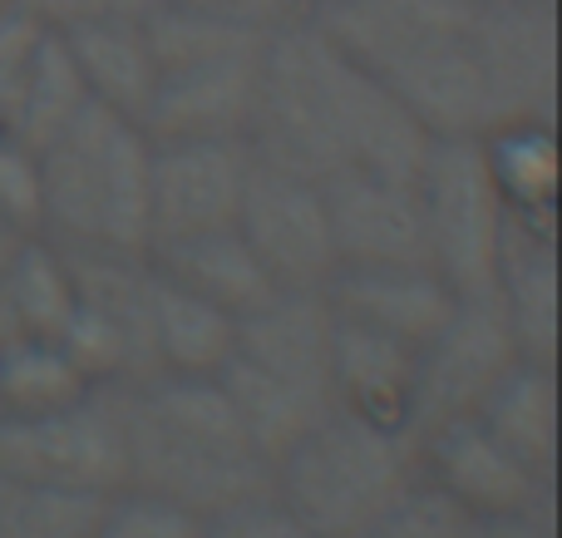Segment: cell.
<instances>
[{
  "mask_svg": "<svg viewBox=\"0 0 562 538\" xmlns=\"http://www.w3.org/2000/svg\"><path fill=\"white\" fill-rule=\"evenodd\" d=\"M247 144L262 164L336 183L350 173L419 178L429 134L311 15L267 35Z\"/></svg>",
  "mask_w": 562,
  "mask_h": 538,
  "instance_id": "obj_1",
  "label": "cell"
},
{
  "mask_svg": "<svg viewBox=\"0 0 562 538\" xmlns=\"http://www.w3.org/2000/svg\"><path fill=\"white\" fill-rule=\"evenodd\" d=\"M419 464L429 484H439L464 514H533L548 494V474L494 440L479 415L445 421L419 435Z\"/></svg>",
  "mask_w": 562,
  "mask_h": 538,
  "instance_id": "obj_12",
  "label": "cell"
},
{
  "mask_svg": "<svg viewBox=\"0 0 562 538\" xmlns=\"http://www.w3.org/2000/svg\"><path fill=\"white\" fill-rule=\"evenodd\" d=\"M75 312L65 253L45 237H20V247L0 267V346L59 341Z\"/></svg>",
  "mask_w": 562,
  "mask_h": 538,
  "instance_id": "obj_20",
  "label": "cell"
},
{
  "mask_svg": "<svg viewBox=\"0 0 562 538\" xmlns=\"http://www.w3.org/2000/svg\"><path fill=\"white\" fill-rule=\"evenodd\" d=\"M164 0H25L30 15H40L49 30L89 25V20H148Z\"/></svg>",
  "mask_w": 562,
  "mask_h": 538,
  "instance_id": "obj_32",
  "label": "cell"
},
{
  "mask_svg": "<svg viewBox=\"0 0 562 538\" xmlns=\"http://www.w3.org/2000/svg\"><path fill=\"white\" fill-rule=\"evenodd\" d=\"M459 538H538L533 514H469Z\"/></svg>",
  "mask_w": 562,
  "mask_h": 538,
  "instance_id": "obj_34",
  "label": "cell"
},
{
  "mask_svg": "<svg viewBox=\"0 0 562 538\" xmlns=\"http://www.w3.org/2000/svg\"><path fill=\"white\" fill-rule=\"evenodd\" d=\"M5 5H15V0H0V10H5Z\"/></svg>",
  "mask_w": 562,
  "mask_h": 538,
  "instance_id": "obj_37",
  "label": "cell"
},
{
  "mask_svg": "<svg viewBox=\"0 0 562 538\" xmlns=\"http://www.w3.org/2000/svg\"><path fill=\"white\" fill-rule=\"evenodd\" d=\"M498 312L518 341V356L553 366L558 351V257H553V213H518L508 208L504 253H498Z\"/></svg>",
  "mask_w": 562,
  "mask_h": 538,
  "instance_id": "obj_15",
  "label": "cell"
},
{
  "mask_svg": "<svg viewBox=\"0 0 562 538\" xmlns=\"http://www.w3.org/2000/svg\"><path fill=\"white\" fill-rule=\"evenodd\" d=\"M340 267H435L415 178L350 173L321 183Z\"/></svg>",
  "mask_w": 562,
  "mask_h": 538,
  "instance_id": "obj_13",
  "label": "cell"
},
{
  "mask_svg": "<svg viewBox=\"0 0 562 538\" xmlns=\"http://www.w3.org/2000/svg\"><path fill=\"white\" fill-rule=\"evenodd\" d=\"M217 385L227 391V401H233L247 440L257 445V455H262L272 470H277L281 455L301 440V435L316 430V425L336 411L326 395L301 391V385L281 381V376H272V371H262V366H252L247 356H237V351L227 356V366L217 371Z\"/></svg>",
  "mask_w": 562,
  "mask_h": 538,
  "instance_id": "obj_22",
  "label": "cell"
},
{
  "mask_svg": "<svg viewBox=\"0 0 562 538\" xmlns=\"http://www.w3.org/2000/svg\"><path fill=\"white\" fill-rule=\"evenodd\" d=\"M415 361H419L415 346L336 316V341H330V395H336L340 411H356V415H366V421L409 430Z\"/></svg>",
  "mask_w": 562,
  "mask_h": 538,
  "instance_id": "obj_17",
  "label": "cell"
},
{
  "mask_svg": "<svg viewBox=\"0 0 562 538\" xmlns=\"http://www.w3.org/2000/svg\"><path fill=\"white\" fill-rule=\"evenodd\" d=\"M415 188L435 272L454 287V296H494L508 203L488 168L484 138H429Z\"/></svg>",
  "mask_w": 562,
  "mask_h": 538,
  "instance_id": "obj_7",
  "label": "cell"
},
{
  "mask_svg": "<svg viewBox=\"0 0 562 538\" xmlns=\"http://www.w3.org/2000/svg\"><path fill=\"white\" fill-rule=\"evenodd\" d=\"M85 104H89L85 75H79L69 45L59 40V30L45 25L40 45L30 49L20 75L10 79V89L0 94V134L20 138L25 148L40 154Z\"/></svg>",
  "mask_w": 562,
  "mask_h": 538,
  "instance_id": "obj_19",
  "label": "cell"
},
{
  "mask_svg": "<svg viewBox=\"0 0 562 538\" xmlns=\"http://www.w3.org/2000/svg\"><path fill=\"white\" fill-rule=\"evenodd\" d=\"M148 262H154L168 282L188 287V292H198L203 302L223 306V312H233V316L257 312V306H267L277 296V282L267 277V267L257 262V253L243 243L237 227L148 247Z\"/></svg>",
  "mask_w": 562,
  "mask_h": 538,
  "instance_id": "obj_18",
  "label": "cell"
},
{
  "mask_svg": "<svg viewBox=\"0 0 562 538\" xmlns=\"http://www.w3.org/2000/svg\"><path fill=\"white\" fill-rule=\"evenodd\" d=\"M514 361L524 356L498 312V296H459L445 332L429 346H419L415 391H409V435L419 440L435 425L474 415Z\"/></svg>",
  "mask_w": 562,
  "mask_h": 538,
  "instance_id": "obj_10",
  "label": "cell"
},
{
  "mask_svg": "<svg viewBox=\"0 0 562 538\" xmlns=\"http://www.w3.org/2000/svg\"><path fill=\"white\" fill-rule=\"evenodd\" d=\"M154 346L158 376H217L237 346V316L154 267Z\"/></svg>",
  "mask_w": 562,
  "mask_h": 538,
  "instance_id": "obj_23",
  "label": "cell"
},
{
  "mask_svg": "<svg viewBox=\"0 0 562 538\" xmlns=\"http://www.w3.org/2000/svg\"><path fill=\"white\" fill-rule=\"evenodd\" d=\"M484 5L488 0H326L306 15L370 69L429 138H484L494 134Z\"/></svg>",
  "mask_w": 562,
  "mask_h": 538,
  "instance_id": "obj_2",
  "label": "cell"
},
{
  "mask_svg": "<svg viewBox=\"0 0 562 538\" xmlns=\"http://www.w3.org/2000/svg\"><path fill=\"white\" fill-rule=\"evenodd\" d=\"M109 494L0 480V538H99Z\"/></svg>",
  "mask_w": 562,
  "mask_h": 538,
  "instance_id": "obj_25",
  "label": "cell"
},
{
  "mask_svg": "<svg viewBox=\"0 0 562 538\" xmlns=\"http://www.w3.org/2000/svg\"><path fill=\"white\" fill-rule=\"evenodd\" d=\"M59 40L75 55L89 99L144 124L148 94H154V49H148L144 20H89V25L59 30Z\"/></svg>",
  "mask_w": 562,
  "mask_h": 538,
  "instance_id": "obj_21",
  "label": "cell"
},
{
  "mask_svg": "<svg viewBox=\"0 0 562 538\" xmlns=\"http://www.w3.org/2000/svg\"><path fill=\"white\" fill-rule=\"evenodd\" d=\"M154 49V94L144 134L154 138H247L272 30L164 0L144 20Z\"/></svg>",
  "mask_w": 562,
  "mask_h": 538,
  "instance_id": "obj_5",
  "label": "cell"
},
{
  "mask_svg": "<svg viewBox=\"0 0 562 538\" xmlns=\"http://www.w3.org/2000/svg\"><path fill=\"white\" fill-rule=\"evenodd\" d=\"M464 524H469V514L439 484L419 480L395 509L380 514L360 538H459Z\"/></svg>",
  "mask_w": 562,
  "mask_h": 538,
  "instance_id": "obj_30",
  "label": "cell"
},
{
  "mask_svg": "<svg viewBox=\"0 0 562 538\" xmlns=\"http://www.w3.org/2000/svg\"><path fill=\"white\" fill-rule=\"evenodd\" d=\"M193 10H207V15H227V20H243V25L257 30H277L286 20L306 15V0H183Z\"/></svg>",
  "mask_w": 562,
  "mask_h": 538,
  "instance_id": "obj_33",
  "label": "cell"
},
{
  "mask_svg": "<svg viewBox=\"0 0 562 538\" xmlns=\"http://www.w3.org/2000/svg\"><path fill=\"white\" fill-rule=\"evenodd\" d=\"M484 154L508 208H518V213H553V193H558L553 124L494 128V134H484Z\"/></svg>",
  "mask_w": 562,
  "mask_h": 538,
  "instance_id": "obj_26",
  "label": "cell"
},
{
  "mask_svg": "<svg viewBox=\"0 0 562 538\" xmlns=\"http://www.w3.org/2000/svg\"><path fill=\"white\" fill-rule=\"evenodd\" d=\"M94 385L69 366L55 341L0 346V415H40L79 401Z\"/></svg>",
  "mask_w": 562,
  "mask_h": 538,
  "instance_id": "obj_27",
  "label": "cell"
},
{
  "mask_svg": "<svg viewBox=\"0 0 562 538\" xmlns=\"http://www.w3.org/2000/svg\"><path fill=\"white\" fill-rule=\"evenodd\" d=\"M415 484V435L340 405L277 460V500L316 538H360Z\"/></svg>",
  "mask_w": 562,
  "mask_h": 538,
  "instance_id": "obj_6",
  "label": "cell"
},
{
  "mask_svg": "<svg viewBox=\"0 0 562 538\" xmlns=\"http://www.w3.org/2000/svg\"><path fill=\"white\" fill-rule=\"evenodd\" d=\"M0 223L20 237H45V188L40 154L20 138L0 134Z\"/></svg>",
  "mask_w": 562,
  "mask_h": 538,
  "instance_id": "obj_29",
  "label": "cell"
},
{
  "mask_svg": "<svg viewBox=\"0 0 562 538\" xmlns=\"http://www.w3.org/2000/svg\"><path fill=\"white\" fill-rule=\"evenodd\" d=\"M336 316L385 332L405 346H429L454 316L459 296L435 267H340L326 287Z\"/></svg>",
  "mask_w": 562,
  "mask_h": 538,
  "instance_id": "obj_14",
  "label": "cell"
},
{
  "mask_svg": "<svg viewBox=\"0 0 562 538\" xmlns=\"http://www.w3.org/2000/svg\"><path fill=\"white\" fill-rule=\"evenodd\" d=\"M154 138L128 114L89 99L45 148V233L65 253H148Z\"/></svg>",
  "mask_w": 562,
  "mask_h": 538,
  "instance_id": "obj_4",
  "label": "cell"
},
{
  "mask_svg": "<svg viewBox=\"0 0 562 538\" xmlns=\"http://www.w3.org/2000/svg\"><path fill=\"white\" fill-rule=\"evenodd\" d=\"M0 480L59 490H128L124 385H94L40 415H0Z\"/></svg>",
  "mask_w": 562,
  "mask_h": 538,
  "instance_id": "obj_8",
  "label": "cell"
},
{
  "mask_svg": "<svg viewBox=\"0 0 562 538\" xmlns=\"http://www.w3.org/2000/svg\"><path fill=\"white\" fill-rule=\"evenodd\" d=\"M247 168V138H158L148 164V247L237 227Z\"/></svg>",
  "mask_w": 562,
  "mask_h": 538,
  "instance_id": "obj_11",
  "label": "cell"
},
{
  "mask_svg": "<svg viewBox=\"0 0 562 538\" xmlns=\"http://www.w3.org/2000/svg\"><path fill=\"white\" fill-rule=\"evenodd\" d=\"M15 247H20V233H10V227L0 223V267H5V257L15 253Z\"/></svg>",
  "mask_w": 562,
  "mask_h": 538,
  "instance_id": "obj_35",
  "label": "cell"
},
{
  "mask_svg": "<svg viewBox=\"0 0 562 538\" xmlns=\"http://www.w3.org/2000/svg\"><path fill=\"white\" fill-rule=\"evenodd\" d=\"M316 5H326V0H306V10H316Z\"/></svg>",
  "mask_w": 562,
  "mask_h": 538,
  "instance_id": "obj_36",
  "label": "cell"
},
{
  "mask_svg": "<svg viewBox=\"0 0 562 538\" xmlns=\"http://www.w3.org/2000/svg\"><path fill=\"white\" fill-rule=\"evenodd\" d=\"M203 538H316L277 494L243 500L233 509H217L203 519Z\"/></svg>",
  "mask_w": 562,
  "mask_h": 538,
  "instance_id": "obj_31",
  "label": "cell"
},
{
  "mask_svg": "<svg viewBox=\"0 0 562 538\" xmlns=\"http://www.w3.org/2000/svg\"><path fill=\"white\" fill-rule=\"evenodd\" d=\"M330 341H336V312H330L326 292H277L267 306L237 316L233 351L336 405V395H330Z\"/></svg>",
  "mask_w": 562,
  "mask_h": 538,
  "instance_id": "obj_16",
  "label": "cell"
},
{
  "mask_svg": "<svg viewBox=\"0 0 562 538\" xmlns=\"http://www.w3.org/2000/svg\"><path fill=\"white\" fill-rule=\"evenodd\" d=\"M128 490L173 500L198 519L277 494V470L257 455L217 376H154L124 385Z\"/></svg>",
  "mask_w": 562,
  "mask_h": 538,
  "instance_id": "obj_3",
  "label": "cell"
},
{
  "mask_svg": "<svg viewBox=\"0 0 562 538\" xmlns=\"http://www.w3.org/2000/svg\"><path fill=\"white\" fill-rule=\"evenodd\" d=\"M479 425L494 440H504L524 464L538 474H553V450H558V381L553 366L538 361H514L498 385L479 405Z\"/></svg>",
  "mask_w": 562,
  "mask_h": 538,
  "instance_id": "obj_24",
  "label": "cell"
},
{
  "mask_svg": "<svg viewBox=\"0 0 562 538\" xmlns=\"http://www.w3.org/2000/svg\"><path fill=\"white\" fill-rule=\"evenodd\" d=\"M99 538H203V519L173 500H158L144 490L109 494Z\"/></svg>",
  "mask_w": 562,
  "mask_h": 538,
  "instance_id": "obj_28",
  "label": "cell"
},
{
  "mask_svg": "<svg viewBox=\"0 0 562 538\" xmlns=\"http://www.w3.org/2000/svg\"><path fill=\"white\" fill-rule=\"evenodd\" d=\"M237 233L267 267L277 292H326L340 272L336 233H330V208L321 183L301 173H286L277 164H262L252 154L237 208Z\"/></svg>",
  "mask_w": 562,
  "mask_h": 538,
  "instance_id": "obj_9",
  "label": "cell"
}]
</instances>
